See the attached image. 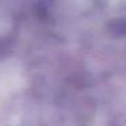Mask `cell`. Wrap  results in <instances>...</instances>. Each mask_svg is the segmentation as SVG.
I'll return each mask as SVG.
<instances>
[{
    "instance_id": "obj_1",
    "label": "cell",
    "mask_w": 126,
    "mask_h": 126,
    "mask_svg": "<svg viewBox=\"0 0 126 126\" xmlns=\"http://www.w3.org/2000/svg\"><path fill=\"white\" fill-rule=\"evenodd\" d=\"M110 31L115 35H126V19H117L109 25Z\"/></svg>"
}]
</instances>
